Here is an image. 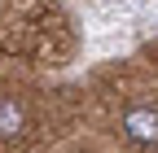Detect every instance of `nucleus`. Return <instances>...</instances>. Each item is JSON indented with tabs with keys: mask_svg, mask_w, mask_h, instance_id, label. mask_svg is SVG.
<instances>
[{
	"mask_svg": "<svg viewBox=\"0 0 158 153\" xmlns=\"http://www.w3.org/2000/svg\"><path fill=\"white\" fill-rule=\"evenodd\" d=\"M123 136L132 144H158V105H132L123 114Z\"/></svg>",
	"mask_w": 158,
	"mask_h": 153,
	"instance_id": "nucleus-1",
	"label": "nucleus"
},
{
	"mask_svg": "<svg viewBox=\"0 0 158 153\" xmlns=\"http://www.w3.org/2000/svg\"><path fill=\"white\" fill-rule=\"evenodd\" d=\"M27 127V109L22 105H18L13 96H0V136H18V131H22Z\"/></svg>",
	"mask_w": 158,
	"mask_h": 153,
	"instance_id": "nucleus-2",
	"label": "nucleus"
}]
</instances>
